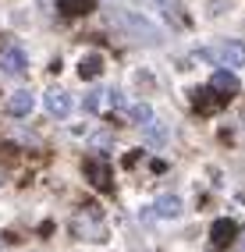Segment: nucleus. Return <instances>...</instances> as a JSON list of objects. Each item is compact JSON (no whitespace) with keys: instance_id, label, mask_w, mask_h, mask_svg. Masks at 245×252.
Listing matches in <instances>:
<instances>
[{"instance_id":"obj_15","label":"nucleus","mask_w":245,"mask_h":252,"mask_svg":"<svg viewBox=\"0 0 245 252\" xmlns=\"http://www.w3.org/2000/svg\"><path fill=\"white\" fill-rule=\"evenodd\" d=\"M103 96H107V93H86V99H82V110H86V114H96V110L103 107Z\"/></svg>"},{"instance_id":"obj_6","label":"nucleus","mask_w":245,"mask_h":252,"mask_svg":"<svg viewBox=\"0 0 245 252\" xmlns=\"http://www.w3.org/2000/svg\"><path fill=\"white\" fill-rule=\"evenodd\" d=\"M210 86H214L217 93H224V96H235L238 93V75L231 68H217L214 78H210Z\"/></svg>"},{"instance_id":"obj_13","label":"nucleus","mask_w":245,"mask_h":252,"mask_svg":"<svg viewBox=\"0 0 245 252\" xmlns=\"http://www.w3.org/2000/svg\"><path fill=\"white\" fill-rule=\"evenodd\" d=\"M163 139H167V128H163L160 121H150V125H146V142H153V146H160Z\"/></svg>"},{"instance_id":"obj_12","label":"nucleus","mask_w":245,"mask_h":252,"mask_svg":"<svg viewBox=\"0 0 245 252\" xmlns=\"http://www.w3.org/2000/svg\"><path fill=\"white\" fill-rule=\"evenodd\" d=\"M153 210H156V217L171 220V217H178V213H182V199H178V195H163V199H160V203H156Z\"/></svg>"},{"instance_id":"obj_14","label":"nucleus","mask_w":245,"mask_h":252,"mask_svg":"<svg viewBox=\"0 0 245 252\" xmlns=\"http://www.w3.org/2000/svg\"><path fill=\"white\" fill-rule=\"evenodd\" d=\"M132 121L146 128V125L153 121V107H150V103H135V107H132Z\"/></svg>"},{"instance_id":"obj_1","label":"nucleus","mask_w":245,"mask_h":252,"mask_svg":"<svg viewBox=\"0 0 245 252\" xmlns=\"http://www.w3.org/2000/svg\"><path fill=\"white\" fill-rule=\"evenodd\" d=\"M82 171H86V181L92 185L96 192H110V189H114V181H110V163H107L103 153L86 157V160H82Z\"/></svg>"},{"instance_id":"obj_10","label":"nucleus","mask_w":245,"mask_h":252,"mask_svg":"<svg viewBox=\"0 0 245 252\" xmlns=\"http://www.w3.org/2000/svg\"><path fill=\"white\" fill-rule=\"evenodd\" d=\"M121 22H124L128 29H132V32H139V36H146L150 43H153V39H160V32H156V25H150L146 18H139V14H128V11H124V14H121Z\"/></svg>"},{"instance_id":"obj_5","label":"nucleus","mask_w":245,"mask_h":252,"mask_svg":"<svg viewBox=\"0 0 245 252\" xmlns=\"http://www.w3.org/2000/svg\"><path fill=\"white\" fill-rule=\"evenodd\" d=\"M0 68H4V75L18 78V75L25 71V54H22L18 46H7L4 54H0Z\"/></svg>"},{"instance_id":"obj_4","label":"nucleus","mask_w":245,"mask_h":252,"mask_svg":"<svg viewBox=\"0 0 245 252\" xmlns=\"http://www.w3.org/2000/svg\"><path fill=\"white\" fill-rule=\"evenodd\" d=\"M220 68H242L245 64V43H224L220 54H217Z\"/></svg>"},{"instance_id":"obj_8","label":"nucleus","mask_w":245,"mask_h":252,"mask_svg":"<svg viewBox=\"0 0 245 252\" xmlns=\"http://www.w3.org/2000/svg\"><path fill=\"white\" fill-rule=\"evenodd\" d=\"M46 110H50L54 117H68L71 114V96L64 89H50L46 93Z\"/></svg>"},{"instance_id":"obj_11","label":"nucleus","mask_w":245,"mask_h":252,"mask_svg":"<svg viewBox=\"0 0 245 252\" xmlns=\"http://www.w3.org/2000/svg\"><path fill=\"white\" fill-rule=\"evenodd\" d=\"M96 7V0H57V11L64 18H78V14H89Z\"/></svg>"},{"instance_id":"obj_17","label":"nucleus","mask_w":245,"mask_h":252,"mask_svg":"<svg viewBox=\"0 0 245 252\" xmlns=\"http://www.w3.org/2000/svg\"><path fill=\"white\" fill-rule=\"evenodd\" d=\"M238 245H242V252H245V234H242V242H238Z\"/></svg>"},{"instance_id":"obj_2","label":"nucleus","mask_w":245,"mask_h":252,"mask_svg":"<svg viewBox=\"0 0 245 252\" xmlns=\"http://www.w3.org/2000/svg\"><path fill=\"white\" fill-rule=\"evenodd\" d=\"M224 99H227L224 93H217L214 86H206V89H195L192 93V107L199 110V114H217L224 107Z\"/></svg>"},{"instance_id":"obj_3","label":"nucleus","mask_w":245,"mask_h":252,"mask_svg":"<svg viewBox=\"0 0 245 252\" xmlns=\"http://www.w3.org/2000/svg\"><path fill=\"white\" fill-rule=\"evenodd\" d=\"M235 234H238L235 220L220 217V220H214V227H210V242H214V249H227V245L235 242Z\"/></svg>"},{"instance_id":"obj_16","label":"nucleus","mask_w":245,"mask_h":252,"mask_svg":"<svg viewBox=\"0 0 245 252\" xmlns=\"http://www.w3.org/2000/svg\"><path fill=\"white\" fill-rule=\"evenodd\" d=\"M156 4H163V7H171V0H156Z\"/></svg>"},{"instance_id":"obj_7","label":"nucleus","mask_w":245,"mask_h":252,"mask_svg":"<svg viewBox=\"0 0 245 252\" xmlns=\"http://www.w3.org/2000/svg\"><path fill=\"white\" fill-rule=\"evenodd\" d=\"M103 75V54H86L78 61V78L82 82H92V78H100Z\"/></svg>"},{"instance_id":"obj_9","label":"nucleus","mask_w":245,"mask_h":252,"mask_svg":"<svg viewBox=\"0 0 245 252\" xmlns=\"http://www.w3.org/2000/svg\"><path fill=\"white\" fill-rule=\"evenodd\" d=\"M32 107H36V96H32L29 89H18V93L7 99V110H11L14 117H29V114H32Z\"/></svg>"}]
</instances>
